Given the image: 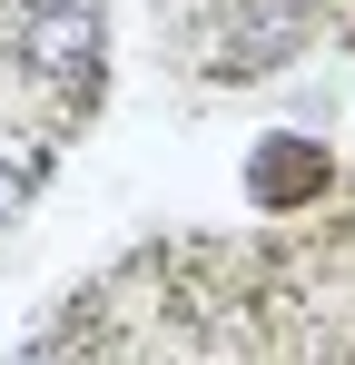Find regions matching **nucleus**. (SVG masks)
<instances>
[{"instance_id":"nucleus-3","label":"nucleus","mask_w":355,"mask_h":365,"mask_svg":"<svg viewBox=\"0 0 355 365\" xmlns=\"http://www.w3.org/2000/svg\"><path fill=\"white\" fill-rule=\"evenodd\" d=\"M247 187H257L267 207H296V197L326 187V148H316V138H267V148L247 158Z\"/></svg>"},{"instance_id":"nucleus-4","label":"nucleus","mask_w":355,"mask_h":365,"mask_svg":"<svg viewBox=\"0 0 355 365\" xmlns=\"http://www.w3.org/2000/svg\"><path fill=\"white\" fill-rule=\"evenodd\" d=\"M30 187H40V148H20V158H0V227L30 207Z\"/></svg>"},{"instance_id":"nucleus-1","label":"nucleus","mask_w":355,"mask_h":365,"mask_svg":"<svg viewBox=\"0 0 355 365\" xmlns=\"http://www.w3.org/2000/svg\"><path fill=\"white\" fill-rule=\"evenodd\" d=\"M99 0H20V60L59 79V89H79V79H99Z\"/></svg>"},{"instance_id":"nucleus-5","label":"nucleus","mask_w":355,"mask_h":365,"mask_svg":"<svg viewBox=\"0 0 355 365\" xmlns=\"http://www.w3.org/2000/svg\"><path fill=\"white\" fill-rule=\"evenodd\" d=\"M20 365H69V356H59V336H40V346H30Z\"/></svg>"},{"instance_id":"nucleus-2","label":"nucleus","mask_w":355,"mask_h":365,"mask_svg":"<svg viewBox=\"0 0 355 365\" xmlns=\"http://www.w3.org/2000/svg\"><path fill=\"white\" fill-rule=\"evenodd\" d=\"M306 40V0H237L227 20V79H267Z\"/></svg>"}]
</instances>
